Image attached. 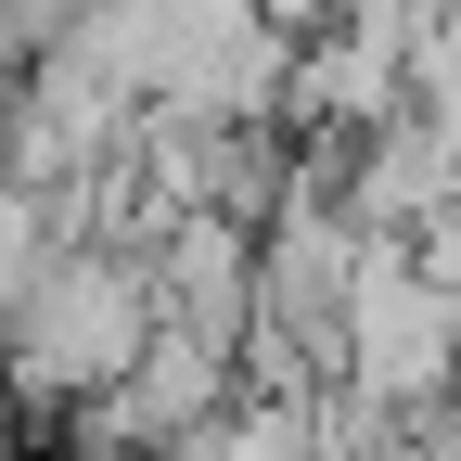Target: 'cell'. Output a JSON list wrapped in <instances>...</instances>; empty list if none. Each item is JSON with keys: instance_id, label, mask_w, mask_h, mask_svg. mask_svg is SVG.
Listing matches in <instances>:
<instances>
[{"instance_id": "2", "label": "cell", "mask_w": 461, "mask_h": 461, "mask_svg": "<svg viewBox=\"0 0 461 461\" xmlns=\"http://www.w3.org/2000/svg\"><path fill=\"white\" fill-rule=\"evenodd\" d=\"M141 282H154V321L230 346V333H244V308H257V230L218 218V205H167V230L141 244Z\"/></svg>"}, {"instance_id": "3", "label": "cell", "mask_w": 461, "mask_h": 461, "mask_svg": "<svg viewBox=\"0 0 461 461\" xmlns=\"http://www.w3.org/2000/svg\"><path fill=\"white\" fill-rule=\"evenodd\" d=\"M115 411H129L141 448H167L180 423L230 411V346H218V333H180V321H154V333L129 346V372H115Z\"/></svg>"}, {"instance_id": "5", "label": "cell", "mask_w": 461, "mask_h": 461, "mask_svg": "<svg viewBox=\"0 0 461 461\" xmlns=\"http://www.w3.org/2000/svg\"><path fill=\"white\" fill-rule=\"evenodd\" d=\"M14 51H26V26H14V0H0V65H14Z\"/></svg>"}, {"instance_id": "6", "label": "cell", "mask_w": 461, "mask_h": 461, "mask_svg": "<svg viewBox=\"0 0 461 461\" xmlns=\"http://www.w3.org/2000/svg\"><path fill=\"white\" fill-rule=\"evenodd\" d=\"M436 411H448V423H461V359H448V384H436Z\"/></svg>"}, {"instance_id": "4", "label": "cell", "mask_w": 461, "mask_h": 461, "mask_svg": "<svg viewBox=\"0 0 461 461\" xmlns=\"http://www.w3.org/2000/svg\"><path fill=\"white\" fill-rule=\"evenodd\" d=\"M77 244V205H65V180H0V308L26 295V282Z\"/></svg>"}, {"instance_id": "1", "label": "cell", "mask_w": 461, "mask_h": 461, "mask_svg": "<svg viewBox=\"0 0 461 461\" xmlns=\"http://www.w3.org/2000/svg\"><path fill=\"white\" fill-rule=\"evenodd\" d=\"M141 333H154V282H141V257H115V244H65L14 308H0V397L39 423V411H65V397L115 384Z\"/></svg>"}]
</instances>
